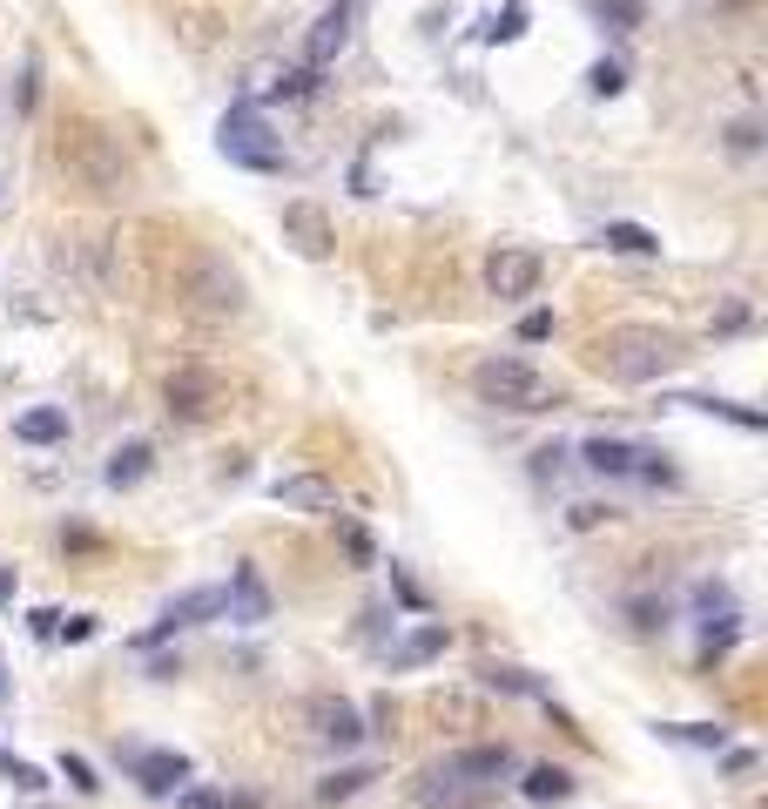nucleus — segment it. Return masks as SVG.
Segmentation results:
<instances>
[{
    "label": "nucleus",
    "instance_id": "obj_38",
    "mask_svg": "<svg viewBox=\"0 0 768 809\" xmlns=\"http://www.w3.org/2000/svg\"><path fill=\"white\" fill-rule=\"evenodd\" d=\"M728 142H735V149L748 155V149H755V122H735V129H728Z\"/></svg>",
    "mask_w": 768,
    "mask_h": 809
},
{
    "label": "nucleus",
    "instance_id": "obj_12",
    "mask_svg": "<svg viewBox=\"0 0 768 809\" xmlns=\"http://www.w3.org/2000/svg\"><path fill=\"white\" fill-rule=\"evenodd\" d=\"M223 614H229V621H243V627H264V621H270V587H264V574H256L249 560H236V566H229Z\"/></svg>",
    "mask_w": 768,
    "mask_h": 809
},
{
    "label": "nucleus",
    "instance_id": "obj_3",
    "mask_svg": "<svg viewBox=\"0 0 768 809\" xmlns=\"http://www.w3.org/2000/svg\"><path fill=\"white\" fill-rule=\"evenodd\" d=\"M61 162L89 183V190H102V196H115L122 183H129V162H122V142L109 135V129H95V122H81L68 142H61Z\"/></svg>",
    "mask_w": 768,
    "mask_h": 809
},
{
    "label": "nucleus",
    "instance_id": "obj_35",
    "mask_svg": "<svg viewBox=\"0 0 768 809\" xmlns=\"http://www.w3.org/2000/svg\"><path fill=\"white\" fill-rule=\"evenodd\" d=\"M560 465H566V452H560V446H540V452H533V472H540V479H546V472H560Z\"/></svg>",
    "mask_w": 768,
    "mask_h": 809
},
{
    "label": "nucleus",
    "instance_id": "obj_37",
    "mask_svg": "<svg viewBox=\"0 0 768 809\" xmlns=\"http://www.w3.org/2000/svg\"><path fill=\"white\" fill-rule=\"evenodd\" d=\"M391 587H398V601H405V607H424V594H418V587H411V581L398 574V566H391Z\"/></svg>",
    "mask_w": 768,
    "mask_h": 809
},
{
    "label": "nucleus",
    "instance_id": "obj_29",
    "mask_svg": "<svg viewBox=\"0 0 768 809\" xmlns=\"http://www.w3.org/2000/svg\"><path fill=\"white\" fill-rule=\"evenodd\" d=\"M586 89H593V95H621V89H627V74H621L614 61H593V74H586Z\"/></svg>",
    "mask_w": 768,
    "mask_h": 809
},
{
    "label": "nucleus",
    "instance_id": "obj_27",
    "mask_svg": "<svg viewBox=\"0 0 768 809\" xmlns=\"http://www.w3.org/2000/svg\"><path fill=\"white\" fill-rule=\"evenodd\" d=\"M365 782H378V776H371L365 762H358V769H330V776L317 782V796H324V802H345V796H358Z\"/></svg>",
    "mask_w": 768,
    "mask_h": 809
},
{
    "label": "nucleus",
    "instance_id": "obj_33",
    "mask_svg": "<svg viewBox=\"0 0 768 809\" xmlns=\"http://www.w3.org/2000/svg\"><path fill=\"white\" fill-rule=\"evenodd\" d=\"M345 546H351V560H358V566H371V533H365V526H351V520H345Z\"/></svg>",
    "mask_w": 768,
    "mask_h": 809
},
{
    "label": "nucleus",
    "instance_id": "obj_24",
    "mask_svg": "<svg viewBox=\"0 0 768 809\" xmlns=\"http://www.w3.org/2000/svg\"><path fill=\"white\" fill-rule=\"evenodd\" d=\"M674 404H695V412H715V419H735L741 432H761V412H755V404H735V398H674Z\"/></svg>",
    "mask_w": 768,
    "mask_h": 809
},
{
    "label": "nucleus",
    "instance_id": "obj_16",
    "mask_svg": "<svg viewBox=\"0 0 768 809\" xmlns=\"http://www.w3.org/2000/svg\"><path fill=\"white\" fill-rule=\"evenodd\" d=\"M452 769L479 789H499L512 776V743H479V749H452Z\"/></svg>",
    "mask_w": 768,
    "mask_h": 809
},
{
    "label": "nucleus",
    "instance_id": "obj_13",
    "mask_svg": "<svg viewBox=\"0 0 768 809\" xmlns=\"http://www.w3.org/2000/svg\"><path fill=\"white\" fill-rule=\"evenodd\" d=\"M270 500H277V506H290V513H324V520L345 513L337 485H330V479H317V472H290V479H277V485H270Z\"/></svg>",
    "mask_w": 768,
    "mask_h": 809
},
{
    "label": "nucleus",
    "instance_id": "obj_26",
    "mask_svg": "<svg viewBox=\"0 0 768 809\" xmlns=\"http://www.w3.org/2000/svg\"><path fill=\"white\" fill-rule=\"evenodd\" d=\"M674 743H695V749H728V728L721 721H667Z\"/></svg>",
    "mask_w": 768,
    "mask_h": 809
},
{
    "label": "nucleus",
    "instance_id": "obj_22",
    "mask_svg": "<svg viewBox=\"0 0 768 809\" xmlns=\"http://www.w3.org/2000/svg\"><path fill=\"white\" fill-rule=\"evenodd\" d=\"M526 802H566L573 796V776L566 769H553V762H540V769H526Z\"/></svg>",
    "mask_w": 768,
    "mask_h": 809
},
{
    "label": "nucleus",
    "instance_id": "obj_14",
    "mask_svg": "<svg viewBox=\"0 0 768 809\" xmlns=\"http://www.w3.org/2000/svg\"><path fill=\"white\" fill-rule=\"evenodd\" d=\"M129 776L149 796H176V782H190V756H176V749H129Z\"/></svg>",
    "mask_w": 768,
    "mask_h": 809
},
{
    "label": "nucleus",
    "instance_id": "obj_39",
    "mask_svg": "<svg viewBox=\"0 0 768 809\" xmlns=\"http://www.w3.org/2000/svg\"><path fill=\"white\" fill-rule=\"evenodd\" d=\"M0 601H14V574H8V566H0Z\"/></svg>",
    "mask_w": 768,
    "mask_h": 809
},
{
    "label": "nucleus",
    "instance_id": "obj_19",
    "mask_svg": "<svg viewBox=\"0 0 768 809\" xmlns=\"http://www.w3.org/2000/svg\"><path fill=\"white\" fill-rule=\"evenodd\" d=\"M149 465H155V446H149V439H129V446H115V452H109L102 479H109V485H142V479H149Z\"/></svg>",
    "mask_w": 768,
    "mask_h": 809
},
{
    "label": "nucleus",
    "instance_id": "obj_8",
    "mask_svg": "<svg viewBox=\"0 0 768 809\" xmlns=\"http://www.w3.org/2000/svg\"><path fill=\"white\" fill-rule=\"evenodd\" d=\"M190 297H196V310H209V317H236V310H243V277H236L223 257H196V264H190Z\"/></svg>",
    "mask_w": 768,
    "mask_h": 809
},
{
    "label": "nucleus",
    "instance_id": "obj_30",
    "mask_svg": "<svg viewBox=\"0 0 768 809\" xmlns=\"http://www.w3.org/2000/svg\"><path fill=\"white\" fill-rule=\"evenodd\" d=\"M61 776H68V782L81 789V796H95V789H102V782H95V769L81 762V756H61Z\"/></svg>",
    "mask_w": 768,
    "mask_h": 809
},
{
    "label": "nucleus",
    "instance_id": "obj_23",
    "mask_svg": "<svg viewBox=\"0 0 768 809\" xmlns=\"http://www.w3.org/2000/svg\"><path fill=\"white\" fill-rule=\"evenodd\" d=\"M593 21H601L607 34H634L647 21V8H641V0H593Z\"/></svg>",
    "mask_w": 768,
    "mask_h": 809
},
{
    "label": "nucleus",
    "instance_id": "obj_2",
    "mask_svg": "<svg viewBox=\"0 0 768 809\" xmlns=\"http://www.w3.org/2000/svg\"><path fill=\"white\" fill-rule=\"evenodd\" d=\"M472 391L485 404H499V412H553L560 404L553 378L540 365H526V358H479L472 365Z\"/></svg>",
    "mask_w": 768,
    "mask_h": 809
},
{
    "label": "nucleus",
    "instance_id": "obj_1",
    "mask_svg": "<svg viewBox=\"0 0 768 809\" xmlns=\"http://www.w3.org/2000/svg\"><path fill=\"white\" fill-rule=\"evenodd\" d=\"M680 358H688V345H680V331H667V324H607V331L593 338V371L614 378V385H654Z\"/></svg>",
    "mask_w": 768,
    "mask_h": 809
},
{
    "label": "nucleus",
    "instance_id": "obj_21",
    "mask_svg": "<svg viewBox=\"0 0 768 809\" xmlns=\"http://www.w3.org/2000/svg\"><path fill=\"white\" fill-rule=\"evenodd\" d=\"M601 243H607V250H621V257H661V236L647 223H607Z\"/></svg>",
    "mask_w": 768,
    "mask_h": 809
},
{
    "label": "nucleus",
    "instance_id": "obj_36",
    "mask_svg": "<svg viewBox=\"0 0 768 809\" xmlns=\"http://www.w3.org/2000/svg\"><path fill=\"white\" fill-rule=\"evenodd\" d=\"M54 634H68V641H89V634H95V621H89V614H74V621H61Z\"/></svg>",
    "mask_w": 768,
    "mask_h": 809
},
{
    "label": "nucleus",
    "instance_id": "obj_20",
    "mask_svg": "<svg viewBox=\"0 0 768 809\" xmlns=\"http://www.w3.org/2000/svg\"><path fill=\"white\" fill-rule=\"evenodd\" d=\"M14 439L21 446H61L68 439V412H61V404H34V412L14 419Z\"/></svg>",
    "mask_w": 768,
    "mask_h": 809
},
{
    "label": "nucleus",
    "instance_id": "obj_34",
    "mask_svg": "<svg viewBox=\"0 0 768 809\" xmlns=\"http://www.w3.org/2000/svg\"><path fill=\"white\" fill-rule=\"evenodd\" d=\"M601 520H614V506H593V500H586V506H573V526H580V533H586V526H601Z\"/></svg>",
    "mask_w": 768,
    "mask_h": 809
},
{
    "label": "nucleus",
    "instance_id": "obj_25",
    "mask_svg": "<svg viewBox=\"0 0 768 809\" xmlns=\"http://www.w3.org/2000/svg\"><path fill=\"white\" fill-rule=\"evenodd\" d=\"M479 675H485V688H499V695H546L526 668H505V662H485Z\"/></svg>",
    "mask_w": 768,
    "mask_h": 809
},
{
    "label": "nucleus",
    "instance_id": "obj_28",
    "mask_svg": "<svg viewBox=\"0 0 768 809\" xmlns=\"http://www.w3.org/2000/svg\"><path fill=\"white\" fill-rule=\"evenodd\" d=\"M526 34V8H520V0H505V8L485 21V41H520Z\"/></svg>",
    "mask_w": 768,
    "mask_h": 809
},
{
    "label": "nucleus",
    "instance_id": "obj_18",
    "mask_svg": "<svg viewBox=\"0 0 768 809\" xmlns=\"http://www.w3.org/2000/svg\"><path fill=\"white\" fill-rule=\"evenodd\" d=\"M446 641H452V627H446V621H418L405 641H391V668L405 675V668H424V662H439V655H446Z\"/></svg>",
    "mask_w": 768,
    "mask_h": 809
},
{
    "label": "nucleus",
    "instance_id": "obj_10",
    "mask_svg": "<svg viewBox=\"0 0 768 809\" xmlns=\"http://www.w3.org/2000/svg\"><path fill=\"white\" fill-rule=\"evenodd\" d=\"M216 404H223V378L216 371H176V378H168V419H183V426H203L209 412H216Z\"/></svg>",
    "mask_w": 768,
    "mask_h": 809
},
{
    "label": "nucleus",
    "instance_id": "obj_17",
    "mask_svg": "<svg viewBox=\"0 0 768 809\" xmlns=\"http://www.w3.org/2000/svg\"><path fill=\"white\" fill-rule=\"evenodd\" d=\"M351 14H358V0H330V8L317 14V28H310V41H304V54H310V68H324L337 48L351 41Z\"/></svg>",
    "mask_w": 768,
    "mask_h": 809
},
{
    "label": "nucleus",
    "instance_id": "obj_9",
    "mask_svg": "<svg viewBox=\"0 0 768 809\" xmlns=\"http://www.w3.org/2000/svg\"><path fill=\"white\" fill-rule=\"evenodd\" d=\"M284 243H290L304 264H324L330 243H337V229H330V216H324L310 196H297V203H284Z\"/></svg>",
    "mask_w": 768,
    "mask_h": 809
},
{
    "label": "nucleus",
    "instance_id": "obj_15",
    "mask_svg": "<svg viewBox=\"0 0 768 809\" xmlns=\"http://www.w3.org/2000/svg\"><path fill=\"white\" fill-rule=\"evenodd\" d=\"M647 452H654V446H634V439H607V432L580 446V459H586L593 472H601V479H627V472H641V465H647Z\"/></svg>",
    "mask_w": 768,
    "mask_h": 809
},
{
    "label": "nucleus",
    "instance_id": "obj_6",
    "mask_svg": "<svg viewBox=\"0 0 768 809\" xmlns=\"http://www.w3.org/2000/svg\"><path fill=\"white\" fill-rule=\"evenodd\" d=\"M411 796H418V809H485V802H492V789L465 782V776L452 769V756H446V762H424L418 782H411Z\"/></svg>",
    "mask_w": 768,
    "mask_h": 809
},
{
    "label": "nucleus",
    "instance_id": "obj_32",
    "mask_svg": "<svg viewBox=\"0 0 768 809\" xmlns=\"http://www.w3.org/2000/svg\"><path fill=\"white\" fill-rule=\"evenodd\" d=\"M176 809H229L216 789H176Z\"/></svg>",
    "mask_w": 768,
    "mask_h": 809
},
{
    "label": "nucleus",
    "instance_id": "obj_31",
    "mask_svg": "<svg viewBox=\"0 0 768 809\" xmlns=\"http://www.w3.org/2000/svg\"><path fill=\"white\" fill-rule=\"evenodd\" d=\"M520 338H526V345L553 338V310H526V317H520Z\"/></svg>",
    "mask_w": 768,
    "mask_h": 809
},
{
    "label": "nucleus",
    "instance_id": "obj_5",
    "mask_svg": "<svg viewBox=\"0 0 768 809\" xmlns=\"http://www.w3.org/2000/svg\"><path fill=\"white\" fill-rule=\"evenodd\" d=\"M304 721H310V736L330 743V749H358L371 728H365V708L351 695H310L304 702Z\"/></svg>",
    "mask_w": 768,
    "mask_h": 809
},
{
    "label": "nucleus",
    "instance_id": "obj_11",
    "mask_svg": "<svg viewBox=\"0 0 768 809\" xmlns=\"http://www.w3.org/2000/svg\"><path fill=\"white\" fill-rule=\"evenodd\" d=\"M203 621H223V587H190V594H176L162 607V621L142 634V647L149 641H168V634H183V627H203Z\"/></svg>",
    "mask_w": 768,
    "mask_h": 809
},
{
    "label": "nucleus",
    "instance_id": "obj_4",
    "mask_svg": "<svg viewBox=\"0 0 768 809\" xmlns=\"http://www.w3.org/2000/svg\"><path fill=\"white\" fill-rule=\"evenodd\" d=\"M216 142H223V155H229V162H243V170H284V142L270 135V122L256 115L249 102H236V109L223 115Z\"/></svg>",
    "mask_w": 768,
    "mask_h": 809
},
{
    "label": "nucleus",
    "instance_id": "obj_7",
    "mask_svg": "<svg viewBox=\"0 0 768 809\" xmlns=\"http://www.w3.org/2000/svg\"><path fill=\"white\" fill-rule=\"evenodd\" d=\"M540 270H546V257L540 250H520V243H505V250H492L485 257V290L492 297H533L540 290Z\"/></svg>",
    "mask_w": 768,
    "mask_h": 809
}]
</instances>
